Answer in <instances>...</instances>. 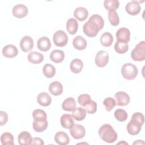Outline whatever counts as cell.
<instances>
[{"label":"cell","instance_id":"cell-18","mask_svg":"<svg viewBox=\"0 0 145 145\" xmlns=\"http://www.w3.org/2000/svg\"><path fill=\"white\" fill-rule=\"evenodd\" d=\"M49 91L54 96L60 95L63 92L62 84L58 81L53 82L49 86Z\"/></svg>","mask_w":145,"mask_h":145},{"label":"cell","instance_id":"cell-28","mask_svg":"<svg viewBox=\"0 0 145 145\" xmlns=\"http://www.w3.org/2000/svg\"><path fill=\"white\" fill-rule=\"evenodd\" d=\"M78 28V23L74 18H70L66 22V29L70 35H75Z\"/></svg>","mask_w":145,"mask_h":145},{"label":"cell","instance_id":"cell-34","mask_svg":"<svg viewBox=\"0 0 145 145\" xmlns=\"http://www.w3.org/2000/svg\"><path fill=\"white\" fill-rule=\"evenodd\" d=\"M114 116L116 119L120 122H123L126 121L128 117L127 112L122 109H116L114 111Z\"/></svg>","mask_w":145,"mask_h":145},{"label":"cell","instance_id":"cell-20","mask_svg":"<svg viewBox=\"0 0 145 145\" xmlns=\"http://www.w3.org/2000/svg\"><path fill=\"white\" fill-rule=\"evenodd\" d=\"M72 45L76 49L82 50L86 48L87 42L83 37L80 35H78L73 39Z\"/></svg>","mask_w":145,"mask_h":145},{"label":"cell","instance_id":"cell-31","mask_svg":"<svg viewBox=\"0 0 145 145\" xmlns=\"http://www.w3.org/2000/svg\"><path fill=\"white\" fill-rule=\"evenodd\" d=\"M119 6L120 2L117 0H105L104 2V6L108 11H116Z\"/></svg>","mask_w":145,"mask_h":145},{"label":"cell","instance_id":"cell-35","mask_svg":"<svg viewBox=\"0 0 145 145\" xmlns=\"http://www.w3.org/2000/svg\"><path fill=\"white\" fill-rule=\"evenodd\" d=\"M32 117L34 120L41 121L46 120L47 115L45 111L41 109H35L33 111Z\"/></svg>","mask_w":145,"mask_h":145},{"label":"cell","instance_id":"cell-32","mask_svg":"<svg viewBox=\"0 0 145 145\" xmlns=\"http://www.w3.org/2000/svg\"><path fill=\"white\" fill-rule=\"evenodd\" d=\"M42 72L45 77L51 78L56 74V69L53 65L46 63L42 67Z\"/></svg>","mask_w":145,"mask_h":145},{"label":"cell","instance_id":"cell-44","mask_svg":"<svg viewBox=\"0 0 145 145\" xmlns=\"http://www.w3.org/2000/svg\"><path fill=\"white\" fill-rule=\"evenodd\" d=\"M44 141L42 139L38 138V137H35L32 139L31 144H40L42 145L44 144Z\"/></svg>","mask_w":145,"mask_h":145},{"label":"cell","instance_id":"cell-42","mask_svg":"<svg viewBox=\"0 0 145 145\" xmlns=\"http://www.w3.org/2000/svg\"><path fill=\"white\" fill-rule=\"evenodd\" d=\"M131 118L136 120L137 121L139 122L142 125H143V123H144V115L142 113H140V112L134 113L133 114Z\"/></svg>","mask_w":145,"mask_h":145},{"label":"cell","instance_id":"cell-4","mask_svg":"<svg viewBox=\"0 0 145 145\" xmlns=\"http://www.w3.org/2000/svg\"><path fill=\"white\" fill-rule=\"evenodd\" d=\"M99 28L98 26L92 21L88 20L83 26V31L84 33L89 37H95L99 31Z\"/></svg>","mask_w":145,"mask_h":145},{"label":"cell","instance_id":"cell-36","mask_svg":"<svg viewBox=\"0 0 145 145\" xmlns=\"http://www.w3.org/2000/svg\"><path fill=\"white\" fill-rule=\"evenodd\" d=\"M129 49V45L127 43H123L116 41L114 45L115 51L119 54H123Z\"/></svg>","mask_w":145,"mask_h":145},{"label":"cell","instance_id":"cell-14","mask_svg":"<svg viewBox=\"0 0 145 145\" xmlns=\"http://www.w3.org/2000/svg\"><path fill=\"white\" fill-rule=\"evenodd\" d=\"M3 56L7 58H11L15 57L18 54V50L17 48L12 44L5 45L2 50Z\"/></svg>","mask_w":145,"mask_h":145},{"label":"cell","instance_id":"cell-30","mask_svg":"<svg viewBox=\"0 0 145 145\" xmlns=\"http://www.w3.org/2000/svg\"><path fill=\"white\" fill-rule=\"evenodd\" d=\"M100 43L105 47L110 46L113 41V37L112 35L109 32H104L100 37Z\"/></svg>","mask_w":145,"mask_h":145},{"label":"cell","instance_id":"cell-21","mask_svg":"<svg viewBox=\"0 0 145 145\" xmlns=\"http://www.w3.org/2000/svg\"><path fill=\"white\" fill-rule=\"evenodd\" d=\"M74 17L80 22L85 20L88 16V10L83 7H79L75 8L74 12Z\"/></svg>","mask_w":145,"mask_h":145},{"label":"cell","instance_id":"cell-12","mask_svg":"<svg viewBox=\"0 0 145 145\" xmlns=\"http://www.w3.org/2000/svg\"><path fill=\"white\" fill-rule=\"evenodd\" d=\"M20 47L24 52H28L33 48V40L29 36L23 37L20 41Z\"/></svg>","mask_w":145,"mask_h":145},{"label":"cell","instance_id":"cell-11","mask_svg":"<svg viewBox=\"0 0 145 145\" xmlns=\"http://www.w3.org/2000/svg\"><path fill=\"white\" fill-rule=\"evenodd\" d=\"M125 10L129 15H136L140 12L141 7L138 1H131L126 5Z\"/></svg>","mask_w":145,"mask_h":145},{"label":"cell","instance_id":"cell-37","mask_svg":"<svg viewBox=\"0 0 145 145\" xmlns=\"http://www.w3.org/2000/svg\"><path fill=\"white\" fill-rule=\"evenodd\" d=\"M108 19L110 23L113 26H117L120 23V19L116 11H108Z\"/></svg>","mask_w":145,"mask_h":145},{"label":"cell","instance_id":"cell-5","mask_svg":"<svg viewBox=\"0 0 145 145\" xmlns=\"http://www.w3.org/2000/svg\"><path fill=\"white\" fill-rule=\"evenodd\" d=\"M53 40L57 46L63 47L67 43L68 36L63 31L58 30L54 33Z\"/></svg>","mask_w":145,"mask_h":145},{"label":"cell","instance_id":"cell-26","mask_svg":"<svg viewBox=\"0 0 145 145\" xmlns=\"http://www.w3.org/2000/svg\"><path fill=\"white\" fill-rule=\"evenodd\" d=\"M86 113L84 108L82 107H78L75 108L72 111L71 116L72 118L78 121H80L83 120L86 116Z\"/></svg>","mask_w":145,"mask_h":145},{"label":"cell","instance_id":"cell-16","mask_svg":"<svg viewBox=\"0 0 145 145\" xmlns=\"http://www.w3.org/2000/svg\"><path fill=\"white\" fill-rule=\"evenodd\" d=\"M37 46L41 51H48L51 48V43L49 39L47 37H41L39 38L37 40Z\"/></svg>","mask_w":145,"mask_h":145},{"label":"cell","instance_id":"cell-45","mask_svg":"<svg viewBox=\"0 0 145 145\" xmlns=\"http://www.w3.org/2000/svg\"><path fill=\"white\" fill-rule=\"evenodd\" d=\"M141 142H142V140H137V141H135V142H134L133 143V144H141Z\"/></svg>","mask_w":145,"mask_h":145},{"label":"cell","instance_id":"cell-33","mask_svg":"<svg viewBox=\"0 0 145 145\" xmlns=\"http://www.w3.org/2000/svg\"><path fill=\"white\" fill-rule=\"evenodd\" d=\"M14 140V137L10 133L5 132L1 136V142L3 145H13Z\"/></svg>","mask_w":145,"mask_h":145},{"label":"cell","instance_id":"cell-29","mask_svg":"<svg viewBox=\"0 0 145 145\" xmlns=\"http://www.w3.org/2000/svg\"><path fill=\"white\" fill-rule=\"evenodd\" d=\"M48 125V122L47 120H41V121H36L34 120L32 123L33 129L36 132H42L45 130Z\"/></svg>","mask_w":145,"mask_h":145},{"label":"cell","instance_id":"cell-27","mask_svg":"<svg viewBox=\"0 0 145 145\" xmlns=\"http://www.w3.org/2000/svg\"><path fill=\"white\" fill-rule=\"evenodd\" d=\"M83 63L80 59L75 58L71 61L70 68L71 71L74 74L79 73L83 69Z\"/></svg>","mask_w":145,"mask_h":145},{"label":"cell","instance_id":"cell-15","mask_svg":"<svg viewBox=\"0 0 145 145\" xmlns=\"http://www.w3.org/2000/svg\"><path fill=\"white\" fill-rule=\"evenodd\" d=\"M61 126L65 129H70L74 125V121L72 117L69 114H63L60 118Z\"/></svg>","mask_w":145,"mask_h":145},{"label":"cell","instance_id":"cell-7","mask_svg":"<svg viewBox=\"0 0 145 145\" xmlns=\"http://www.w3.org/2000/svg\"><path fill=\"white\" fill-rule=\"evenodd\" d=\"M116 36L117 41L127 43L130 39V31L127 28L122 27L117 30Z\"/></svg>","mask_w":145,"mask_h":145},{"label":"cell","instance_id":"cell-10","mask_svg":"<svg viewBox=\"0 0 145 145\" xmlns=\"http://www.w3.org/2000/svg\"><path fill=\"white\" fill-rule=\"evenodd\" d=\"M12 13L15 17L21 19L27 15L28 13V9L24 5L18 4L14 6L12 8Z\"/></svg>","mask_w":145,"mask_h":145},{"label":"cell","instance_id":"cell-6","mask_svg":"<svg viewBox=\"0 0 145 145\" xmlns=\"http://www.w3.org/2000/svg\"><path fill=\"white\" fill-rule=\"evenodd\" d=\"M95 62L97 66L103 67L105 66L109 62V54L104 50L99 51L95 56Z\"/></svg>","mask_w":145,"mask_h":145},{"label":"cell","instance_id":"cell-9","mask_svg":"<svg viewBox=\"0 0 145 145\" xmlns=\"http://www.w3.org/2000/svg\"><path fill=\"white\" fill-rule=\"evenodd\" d=\"M142 125L136 120L131 118L127 125V131L131 135H137L140 131Z\"/></svg>","mask_w":145,"mask_h":145},{"label":"cell","instance_id":"cell-43","mask_svg":"<svg viewBox=\"0 0 145 145\" xmlns=\"http://www.w3.org/2000/svg\"><path fill=\"white\" fill-rule=\"evenodd\" d=\"M8 120V115L5 111H0V125L3 126L6 124Z\"/></svg>","mask_w":145,"mask_h":145},{"label":"cell","instance_id":"cell-3","mask_svg":"<svg viewBox=\"0 0 145 145\" xmlns=\"http://www.w3.org/2000/svg\"><path fill=\"white\" fill-rule=\"evenodd\" d=\"M145 43L144 41L139 42L131 53V57L135 61H142L145 59Z\"/></svg>","mask_w":145,"mask_h":145},{"label":"cell","instance_id":"cell-41","mask_svg":"<svg viewBox=\"0 0 145 145\" xmlns=\"http://www.w3.org/2000/svg\"><path fill=\"white\" fill-rule=\"evenodd\" d=\"M84 107L87 113L93 114L97 110V103L95 101L91 100Z\"/></svg>","mask_w":145,"mask_h":145},{"label":"cell","instance_id":"cell-38","mask_svg":"<svg viewBox=\"0 0 145 145\" xmlns=\"http://www.w3.org/2000/svg\"><path fill=\"white\" fill-rule=\"evenodd\" d=\"M88 20L94 22L98 26L100 30L103 28V27L104 25V22L102 16H100V15L93 14L89 18Z\"/></svg>","mask_w":145,"mask_h":145},{"label":"cell","instance_id":"cell-25","mask_svg":"<svg viewBox=\"0 0 145 145\" xmlns=\"http://www.w3.org/2000/svg\"><path fill=\"white\" fill-rule=\"evenodd\" d=\"M76 107V101L74 98L70 97L66 98L62 104V109L67 112H72Z\"/></svg>","mask_w":145,"mask_h":145},{"label":"cell","instance_id":"cell-19","mask_svg":"<svg viewBox=\"0 0 145 145\" xmlns=\"http://www.w3.org/2000/svg\"><path fill=\"white\" fill-rule=\"evenodd\" d=\"M37 103L41 106H48L52 103V98L47 92H41L37 97Z\"/></svg>","mask_w":145,"mask_h":145},{"label":"cell","instance_id":"cell-23","mask_svg":"<svg viewBox=\"0 0 145 145\" xmlns=\"http://www.w3.org/2000/svg\"><path fill=\"white\" fill-rule=\"evenodd\" d=\"M32 138L29 133L26 131H24L21 132L18 137L19 143L20 145L23 144H31V142L32 140Z\"/></svg>","mask_w":145,"mask_h":145},{"label":"cell","instance_id":"cell-22","mask_svg":"<svg viewBox=\"0 0 145 145\" xmlns=\"http://www.w3.org/2000/svg\"><path fill=\"white\" fill-rule=\"evenodd\" d=\"M29 62L33 64H39L44 60V56L37 52H30L27 57Z\"/></svg>","mask_w":145,"mask_h":145},{"label":"cell","instance_id":"cell-13","mask_svg":"<svg viewBox=\"0 0 145 145\" xmlns=\"http://www.w3.org/2000/svg\"><path fill=\"white\" fill-rule=\"evenodd\" d=\"M114 97L117 100L116 105L118 106H126L130 101L129 95L123 91H119L115 93Z\"/></svg>","mask_w":145,"mask_h":145},{"label":"cell","instance_id":"cell-24","mask_svg":"<svg viewBox=\"0 0 145 145\" xmlns=\"http://www.w3.org/2000/svg\"><path fill=\"white\" fill-rule=\"evenodd\" d=\"M50 59L54 63H60L65 58V54L62 50L55 49L53 50L49 56Z\"/></svg>","mask_w":145,"mask_h":145},{"label":"cell","instance_id":"cell-1","mask_svg":"<svg viewBox=\"0 0 145 145\" xmlns=\"http://www.w3.org/2000/svg\"><path fill=\"white\" fill-rule=\"evenodd\" d=\"M100 138L105 142L112 143L117 139V134L113 127L109 124L103 125L99 130Z\"/></svg>","mask_w":145,"mask_h":145},{"label":"cell","instance_id":"cell-39","mask_svg":"<svg viewBox=\"0 0 145 145\" xmlns=\"http://www.w3.org/2000/svg\"><path fill=\"white\" fill-rule=\"evenodd\" d=\"M103 104L105 107L106 110L108 112H110L116 106V103L113 98L111 97H108L104 99V100L103 101Z\"/></svg>","mask_w":145,"mask_h":145},{"label":"cell","instance_id":"cell-8","mask_svg":"<svg viewBox=\"0 0 145 145\" xmlns=\"http://www.w3.org/2000/svg\"><path fill=\"white\" fill-rule=\"evenodd\" d=\"M71 135L75 139L83 138L86 134V130L83 125L80 124H74L70 129Z\"/></svg>","mask_w":145,"mask_h":145},{"label":"cell","instance_id":"cell-17","mask_svg":"<svg viewBox=\"0 0 145 145\" xmlns=\"http://www.w3.org/2000/svg\"><path fill=\"white\" fill-rule=\"evenodd\" d=\"M54 140L57 144L60 145H66L70 142V138L68 135L62 131L56 133L54 136Z\"/></svg>","mask_w":145,"mask_h":145},{"label":"cell","instance_id":"cell-40","mask_svg":"<svg viewBox=\"0 0 145 145\" xmlns=\"http://www.w3.org/2000/svg\"><path fill=\"white\" fill-rule=\"evenodd\" d=\"M91 101V97L88 94L84 93L79 95L78 97V102L79 104L82 106H86Z\"/></svg>","mask_w":145,"mask_h":145},{"label":"cell","instance_id":"cell-2","mask_svg":"<svg viewBox=\"0 0 145 145\" xmlns=\"http://www.w3.org/2000/svg\"><path fill=\"white\" fill-rule=\"evenodd\" d=\"M138 70L135 65L131 63H125L121 68V74L122 76L127 80H133L136 78Z\"/></svg>","mask_w":145,"mask_h":145}]
</instances>
